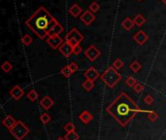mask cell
<instances>
[{
	"label": "cell",
	"mask_w": 166,
	"mask_h": 140,
	"mask_svg": "<svg viewBox=\"0 0 166 140\" xmlns=\"http://www.w3.org/2000/svg\"><path fill=\"white\" fill-rule=\"evenodd\" d=\"M56 140H66V139H65L64 137H58V138H57Z\"/></svg>",
	"instance_id": "8d00e7d4"
},
{
	"label": "cell",
	"mask_w": 166,
	"mask_h": 140,
	"mask_svg": "<svg viewBox=\"0 0 166 140\" xmlns=\"http://www.w3.org/2000/svg\"><path fill=\"white\" fill-rule=\"evenodd\" d=\"M148 118L152 122H155L157 119H159V114H157L155 111H148Z\"/></svg>",
	"instance_id": "f1b7e54d"
},
{
	"label": "cell",
	"mask_w": 166,
	"mask_h": 140,
	"mask_svg": "<svg viewBox=\"0 0 166 140\" xmlns=\"http://www.w3.org/2000/svg\"><path fill=\"white\" fill-rule=\"evenodd\" d=\"M145 90V86L140 84V83H137L134 87H133V91L136 92V93H141L143 91Z\"/></svg>",
	"instance_id": "1f68e13d"
},
{
	"label": "cell",
	"mask_w": 166,
	"mask_h": 140,
	"mask_svg": "<svg viewBox=\"0 0 166 140\" xmlns=\"http://www.w3.org/2000/svg\"><path fill=\"white\" fill-rule=\"evenodd\" d=\"M32 42H33V39H32V37L30 36L29 34H24L23 36L22 37V43L23 44V45H25V46L31 45Z\"/></svg>",
	"instance_id": "603a6c76"
},
{
	"label": "cell",
	"mask_w": 166,
	"mask_h": 140,
	"mask_svg": "<svg viewBox=\"0 0 166 140\" xmlns=\"http://www.w3.org/2000/svg\"><path fill=\"white\" fill-rule=\"evenodd\" d=\"M73 50H74V47L66 41L63 42V44L58 49L60 54H62L65 58H70V56L73 54Z\"/></svg>",
	"instance_id": "9c48e42d"
},
{
	"label": "cell",
	"mask_w": 166,
	"mask_h": 140,
	"mask_svg": "<svg viewBox=\"0 0 166 140\" xmlns=\"http://www.w3.org/2000/svg\"><path fill=\"white\" fill-rule=\"evenodd\" d=\"M55 104V101L51 99V96L46 95L40 100V105L44 110H49L51 107H52V105Z\"/></svg>",
	"instance_id": "4fadbf2b"
},
{
	"label": "cell",
	"mask_w": 166,
	"mask_h": 140,
	"mask_svg": "<svg viewBox=\"0 0 166 140\" xmlns=\"http://www.w3.org/2000/svg\"><path fill=\"white\" fill-rule=\"evenodd\" d=\"M83 52V48L81 47V45H77L74 47V50H73V54L78 56V55H80L81 52Z\"/></svg>",
	"instance_id": "e575fe53"
},
{
	"label": "cell",
	"mask_w": 166,
	"mask_h": 140,
	"mask_svg": "<svg viewBox=\"0 0 166 140\" xmlns=\"http://www.w3.org/2000/svg\"><path fill=\"white\" fill-rule=\"evenodd\" d=\"M63 30H64L63 26L57 22L51 28V30L49 31L48 36H59V34L62 32Z\"/></svg>",
	"instance_id": "9a60e30c"
},
{
	"label": "cell",
	"mask_w": 166,
	"mask_h": 140,
	"mask_svg": "<svg viewBox=\"0 0 166 140\" xmlns=\"http://www.w3.org/2000/svg\"><path fill=\"white\" fill-rule=\"evenodd\" d=\"M29 131H30L29 128L26 125H24L22 121H17L16 126L12 129H10L11 134L17 140H22L26 135L29 133Z\"/></svg>",
	"instance_id": "277c9868"
},
{
	"label": "cell",
	"mask_w": 166,
	"mask_h": 140,
	"mask_svg": "<svg viewBox=\"0 0 166 140\" xmlns=\"http://www.w3.org/2000/svg\"><path fill=\"white\" fill-rule=\"evenodd\" d=\"M26 96H27V98L30 100V101H35V100H37L38 98V93L37 92L35 91V90H31L27 94H26Z\"/></svg>",
	"instance_id": "4316f807"
},
{
	"label": "cell",
	"mask_w": 166,
	"mask_h": 140,
	"mask_svg": "<svg viewBox=\"0 0 166 140\" xmlns=\"http://www.w3.org/2000/svg\"><path fill=\"white\" fill-rule=\"evenodd\" d=\"M79 119H80L84 124L87 125L93 120V116L87 110H85L80 114V115H79Z\"/></svg>",
	"instance_id": "e0dca14e"
},
{
	"label": "cell",
	"mask_w": 166,
	"mask_h": 140,
	"mask_svg": "<svg viewBox=\"0 0 166 140\" xmlns=\"http://www.w3.org/2000/svg\"><path fill=\"white\" fill-rule=\"evenodd\" d=\"M56 22L57 21L51 15L47 9L41 6L30 18L25 21V25L43 40L48 36L49 31Z\"/></svg>",
	"instance_id": "7a4b0ae2"
},
{
	"label": "cell",
	"mask_w": 166,
	"mask_h": 140,
	"mask_svg": "<svg viewBox=\"0 0 166 140\" xmlns=\"http://www.w3.org/2000/svg\"><path fill=\"white\" fill-rule=\"evenodd\" d=\"M68 12L73 18H78V17H81V15L83 14V9L81 8L80 5H78L77 3H74L71 7L69 8Z\"/></svg>",
	"instance_id": "5bb4252c"
},
{
	"label": "cell",
	"mask_w": 166,
	"mask_h": 140,
	"mask_svg": "<svg viewBox=\"0 0 166 140\" xmlns=\"http://www.w3.org/2000/svg\"><path fill=\"white\" fill-rule=\"evenodd\" d=\"M161 1H162V2H163V3H164L165 5H166V0H161Z\"/></svg>",
	"instance_id": "74e56055"
},
{
	"label": "cell",
	"mask_w": 166,
	"mask_h": 140,
	"mask_svg": "<svg viewBox=\"0 0 166 140\" xmlns=\"http://www.w3.org/2000/svg\"><path fill=\"white\" fill-rule=\"evenodd\" d=\"M69 66H70V68H71V70L73 71V73L76 72V71H78V69H79V66H78V64L76 62H71V63L69 64Z\"/></svg>",
	"instance_id": "d590c367"
},
{
	"label": "cell",
	"mask_w": 166,
	"mask_h": 140,
	"mask_svg": "<svg viewBox=\"0 0 166 140\" xmlns=\"http://www.w3.org/2000/svg\"><path fill=\"white\" fill-rule=\"evenodd\" d=\"M144 101H145V103L146 104H148V105H152L153 103H154V98L151 95V94H148V95H146L145 96V98H144Z\"/></svg>",
	"instance_id": "836d02e7"
},
{
	"label": "cell",
	"mask_w": 166,
	"mask_h": 140,
	"mask_svg": "<svg viewBox=\"0 0 166 140\" xmlns=\"http://www.w3.org/2000/svg\"><path fill=\"white\" fill-rule=\"evenodd\" d=\"M60 73L62 74L65 78H69L70 76L73 74V71L71 70V68H70L69 64H67V65H65L62 69L60 70Z\"/></svg>",
	"instance_id": "44dd1931"
},
{
	"label": "cell",
	"mask_w": 166,
	"mask_h": 140,
	"mask_svg": "<svg viewBox=\"0 0 166 140\" xmlns=\"http://www.w3.org/2000/svg\"><path fill=\"white\" fill-rule=\"evenodd\" d=\"M90 11H91L93 14L96 13V12H98L99 11V9H100V5L97 3V2H92L90 5Z\"/></svg>",
	"instance_id": "4dcf8cb0"
},
{
	"label": "cell",
	"mask_w": 166,
	"mask_h": 140,
	"mask_svg": "<svg viewBox=\"0 0 166 140\" xmlns=\"http://www.w3.org/2000/svg\"><path fill=\"white\" fill-rule=\"evenodd\" d=\"M1 69L5 73H9L13 69V65L11 62H9V61H4V62L1 64Z\"/></svg>",
	"instance_id": "d4e9b609"
},
{
	"label": "cell",
	"mask_w": 166,
	"mask_h": 140,
	"mask_svg": "<svg viewBox=\"0 0 166 140\" xmlns=\"http://www.w3.org/2000/svg\"><path fill=\"white\" fill-rule=\"evenodd\" d=\"M101 81L110 89H113L121 80V75L114 67H108L100 76Z\"/></svg>",
	"instance_id": "3957f363"
},
{
	"label": "cell",
	"mask_w": 166,
	"mask_h": 140,
	"mask_svg": "<svg viewBox=\"0 0 166 140\" xmlns=\"http://www.w3.org/2000/svg\"><path fill=\"white\" fill-rule=\"evenodd\" d=\"M134 23H135V25H137V26H142V25H144V23L146 22V19L143 17V15H141V14H138V15H136L135 16V18H134Z\"/></svg>",
	"instance_id": "ffe728a7"
},
{
	"label": "cell",
	"mask_w": 166,
	"mask_h": 140,
	"mask_svg": "<svg viewBox=\"0 0 166 140\" xmlns=\"http://www.w3.org/2000/svg\"><path fill=\"white\" fill-rule=\"evenodd\" d=\"M134 25H135L134 21L131 20L130 18H126V19H124L121 22V28L126 31H129L132 29L134 28Z\"/></svg>",
	"instance_id": "ac0fdd59"
},
{
	"label": "cell",
	"mask_w": 166,
	"mask_h": 140,
	"mask_svg": "<svg viewBox=\"0 0 166 140\" xmlns=\"http://www.w3.org/2000/svg\"><path fill=\"white\" fill-rule=\"evenodd\" d=\"M64 130L66 132H72V131H75V125L73 122H67V124L64 126Z\"/></svg>",
	"instance_id": "d6a6232c"
},
{
	"label": "cell",
	"mask_w": 166,
	"mask_h": 140,
	"mask_svg": "<svg viewBox=\"0 0 166 140\" xmlns=\"http://www.w3.org/2000/svg\"><path fill=\"white\" fill-rule=\"evenodd\" d=\"M66 140H79L80 135H79L76 131H72V132H67L64 136Z\"/></svg>",
	"instance_id": "cb8c5ba5"
},
{
	"label": "cell",
	"mask_w": 166,
	"mask_h": 140,
	"mask_svg": "<svg viewBox=\"0 0 166 140\" xmlns=\"http://www.w3.org/2000/svg\"><path fill=\"white\" fill-rule=\"evenodd\" d=\"M9 94H10V96L13 99L20 100L23 96V94H24V91L22 89L20 86H14L12 89L10 90V92H9Z\"/></svg>",
	"instance_id": "30bf717a"
},
{
	"label": "cell",
	"mask_w": 166,
	"mask_h": 140,
	"mask_svg": "<svg viewBox=\"0 0 166 140\" xmlns=\"http://www.w3.org/2000/svg\"><path fill=\"white\" fill-rule=\"evenodd\" d=\"M124 61H122L120 58H117L116 60H114V62H113V64H112V67H114L116 70H119V69H120V68L124 67Z\"/></svg>",
	"instance_id": "484cf974"
},
{
	"label": "cell",
	"mask_w": 166,
	"mask_h": 140,
	"mask_svg": "<svg viewBox=\"0 0 166 140\" xmlns=\"http://www.w3.org/2000/svg\"><path fill=\"white\" fill-rule=\"evenodd\" d=\"M84 76L85 78V80L94 82L95 80H97V79L99 78V72L94 67L91 66L89 69H86L85 71L84 72Z\"/></svg>",
	"instance_id": "ba28073f"
},
{
	"label": "cell",
	"mask_w": 166,
	"mask_h": 140,
	"mask_svg": "<svg viewBox=\"0 0 166 140\" xmlns=\"http://www.w3.org/2000/svg\"><path fill=\"white\" fill-rule=\"evenodd\" d=\"M85 56L87 58H89L90 61H94V60H96V59L99 58V56H100V51H99L97 48H96L94 45H91V46H90L89 48L85 50Z\"/></svg>",
	"instance_id": "8992f818"
},
{
	"label": "cell",
	"mask_w": 166,
	"mask_h": 140,
	"mask_svg": "<svg viewBox=\"0 0 166 140\" xmlns=\"http://www.w3.org/2000/svg\"><path fill=\"white\" fill-rule=\"evenodd\" d=\"M82 87L84 88V90L86 91V92H90L93 88H94V82H91V81H89V80H85L83 84H82Z\"/></svg>",
	"instance_id": "7402d4cb"
},
{
	"label": "cell",
	"mask_w": 166,
	"mask_h": 140,
	"mask_svg": "<svg viewBox=\"0 0 166 140\" xmlns=\"http://www.w3.org/2000/svg\"><path fill=\"white\" fill-rule=\"evenodd\" d=\"M129 68H130V70H132L133 72L137 73L142 69V65L138 60H133L132 62L129 64Z\"/></svg>",
	"instance_id": "d6986e66"
},
{
	"label": "cell",
	"mask_w": 166,
	"mask_h": 140,
	"mask_svg": "<svg viewBox=\"0 0 166 140\" xmlns=\"http://www.w3.org/2000/svg\"><path fill=\"white\" fill-rule=\"evenodd\" d=\"M106 112L122 128L126 127L138 113H148L140 108L126 92H120L106 107Z\"/></svg>",
	"instance_id": "6da1fadb"
},
{
	"label": "cell",
	"mask_w": 166,
	"mask_h": 140,
	"mask_svg": "<svg viewBox=\"0 0 166 140\" xmlns=\"http://www.w3.org/2000/svg\"><path fill=\"white\" fill-rule=\"evenodd\" d=\"M47 44L51 49H59V47L63 44V39L60 36H48Z\"/></svg>",
	"instance_id": "52a82bcc"
},
{
	"label": "cell",
	"mask_w": 166,
	"mask_h": 140,
	"mask_svg": "<svg viewBox=\"0 0 166 140\" xmlns=\"http://www.w3.org/2000/svg\"><path fill=\"white\" fill-rule=\"evenodd\" d=\"M40 121L43 122L44 125H47L48 122H50V121H51V116L48 113H43L40 116Z\"/></svg>",
	"instance_id": "f546056e"
},
{
	"label": "cell",
	"mask_w": 166,
	"mask_h": 140,
	"mask_svg": "<svg viewBox=\"0 0 166 140\" xmlns=\"http://www.w3.org/2000/svg\"><path fill=\"white\" fill-rule=\"evenodd\" d=\"M80 19H81V21H82L85 25H90V24L95 21L96 18H95L94 14H93L91 11L87 10V11L84 12V13L81 15Z\"/></svg>",
	"instance_id": "8fae6325"
},
{
	"label": "cell",
	"mask_w": 166,
	"mask_h": 140,
	"mask_svg": "<svg viewBox=\"0 0 166 140\" xmlns=\"http://www.w3.org/2000/svg\"><path fill=\"white\" fill-rule=\"evenodd\" d=\"M137 1H141V0H137Z\"/></svg>",
	"instance_id": "f35d334b"
},
{
	"label": "cell",
	"mask_w": 166,
	"mask_h": 140,
	"mask_svg": "<svg viewBox=\"0 0 166 140\" xmlns=\"http://www.w3.org/2000/svg\"><path fill=\"white\" fill-rule=\"evenodd\" d=\"M17 122V121H16V120L14 119V117H12L11 115H7V116L3 119L2 124L4 125L5 128H7L9 130H10V129H12V128L16 126Z\"/></svg>",
	"instance_id": "2e32d148"
},
{
	"label": "cell",
	"mask_w": 166,
	"mask_h": 140,
	"mask_svg": "<svg viewBox=\"0 0 166 140\" xmlns=\"http://www.w3.org/2000/svg\"><path fill=\"white\" fill-rule=\"evenodd\" d=\"M64 40L69 44H71L73 47H75L77 45H80V43L84 40V36L77 28H73L68 33H66Z\"/></svg>",
	"instance_id": "5b68a950"
},
{
	"label": "cell",
	"mask_w": 166,
	"mask_h": 140,
	"mask_svg": "<svg viewBox=\"0 0 166 140\" xmlns=\"http://www.w3.org/2000/svg\"><path fill=\"white\" fill-rule=\"evenodd\" d=\"M137 83H138L137 80H136V79H135L134 77H132V76L127 77V79L125 80V84H126L129 88H133Z\"/></svg>",
	"instance_id": "83f0119b"
},
{
	"label": "cell",
	"mask_w": 166,
	"mask_h": 140,
	"mask_svg": "<svg viewBox=\"0 0 166 140\" xmlns=\"http://www.w3.org/2000/svg\"><path fill=\"white\" fill-rule=\"evenodd\" d=\"M149 36L143 31V30H139L136 32L133 36V40L138 44V45H144V44L148 41Z\"/></svg>",
	"instance_id": "7c38bea8"
}]
</instances>
